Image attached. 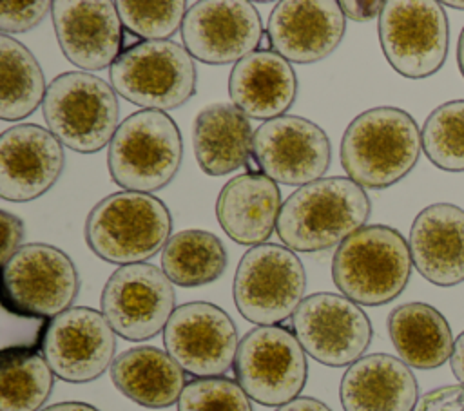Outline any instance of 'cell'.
Segmentation results:
<instances>
[{
	"mask_svg": "<svg viewBox=\"0 0 464 411\" xmlns=\"http://www.w3.org/2000/svg\"><path fill=\"white\" fill-rule=\"evenodd\" d=\"M370 212L372 203L361 185L348 176L323 177L288 196L276 232L294 252H321L366 226Z\"/></svg>",
	"mask_w": 464,
	"mask_h": 411,
	"instance_id": "cell-1",
	"label": "cell"
},
{
	"mask_svg": "<svg viewBox=\"0 0 464 411\" xmlns=\"http://www.w3.org/2000/svg\"><path fill=\"white\" fill-rule=\"evenodd\" d=\"M422 150L417 121L397 107H373L355 116L341 139V165L362 188L381 190L406 177Z\"/></svg>",
	"mask_w": 464,
	"mask_h": 411,
	"instance_id": "cell-2",
	"label": "cell"
},
{
	"mask_svg": "<svg viewBox=\"0 0 464 411\" xmlns=\"http://www.w3.org/2000/svg\"><path fill=\"white\" fill-rule=\"evenodd\" d=\"M411 264L410 244L399 230L366 225L337 246L332 279L355 304L381 306L402 293Z\"/></svg>",
	"mask_w": 464,
	"mask_h": 411,
	"instance_id": "cell-3",
	"label": "cell"
},
{
	"mask_svg": "<svg viewBox=\"0 0 464 411\" xmlns=\"http://www.w3.org/2000/svg\"><path fill=\"white\" fill-rule=\"evenodd\" d=\"M172 217L150 194L121 190L92 206L85 221V241L100 259L112 264L145 263L170 239Z\"/></svg>",
	"mask_w": 464,
	"mask_h": 411,
	"instance_id": "cell-4",
	"label": "cell"
},
{
	"mask_svg": "<svg viewBox=\"0 0 464 411\" xmlns=\"http://www.w3.org/2000/svg\"><path fill=\"white\" fill-rule=\"evenodd\" d=\"M183 158L181 132L161 110H138L125 118L107 150L112 181L129 192L150 194L167 186Z\"/></svg>",
	"mask_w": 464,
	"mask_h": 411,
	"instance_id": "cell-5",
	"label": "cell"
},
{
	"mask_svg": "<svg viewBox=\"0 0 464 411\" xmlns=\"http://www.w3.org/2000/svg\"><path fill=\"white\" fill-rule=\"evenodd\" d=\"M116 94L112 85L91 72H63L47 85L44 119L63 147L80 154L98 152L120 127Z\"/></svg>",
	"mask_w": 464,
	"mask_h": 411,
	"instance_id": "cell-6",
	"label": "cell"
},
{
	"mask_svg": "<svg viewBox=\"0 0 464 411\" xmlns=\"http://www.w3.org/2000/svg\"><path fill=\"white\" fill-rule=\"evenodd\" d=\"M112 89L147 110H172L196 92V65L172 40H143L127 49L109 69Z\"/></svg>",
	"mask_w": 464,
	"mask_h": 411,
	"instance_id": "cell-7",
	"label": "cell"
},
{
	"mask_svg": "<svg viewBox=\"0 0 464 411\" xmlns=\"http://www.w3.org/2000/svg\"><path fill=\"white\" fill-rule=\"evenodd\" d=\"M2 268V304L9 313L51 320L72 308L78 297V270L53 244H24Z\"/></svg>",
	"mask_w": 464,
	"mask_h": 411,
	"instance_id": "cell-8",
	"label": "cell"
},
{
	"mask_svg": "<svg viewBox=\"0 0 464 411\" xmlns=\"http://www.w3.org/2000/svg\"><path fill=\"white\" fill-rule=\"evenodd\" d=\"M306 273L294 250L265 243L250 248L234 275V302L248 322L279 326L304 299Z\"/></svg>",
	"mask_w": 464,
	"mask_h": 411,
	"instance_id": "cell-9",
	"label": "cell"
},
{
	"mask_svg": "<svg viewBox=\"0 0 464 411\" xmlns=\"http://www.w3.org/2000/svg\"><path fill=\"white\" fill-rule=\"evenodd\" d=\"M236 382L250 400L281 407L299 397L308 378L306 351L285 326H257L241 340L234 362Z\"/></svg>",
	"mask_w": 464,
	"mask_h": 411,
	"instance_id": "cell-10",
	"label": "cell"
},
{
	"mask_svg": "<svg viewBox=\"0 0 464 411\" xmlns=\"http://www.w3.org/2000/svg\"><path fill=\"white\" fill-rule=\"evenodd\" d=\"M379 42L388 63L404 78L435 74L446 62L450 25L442 4L390 0L379 16Z\"/></svg>",
	"mask_w": 464,
	"mask_h": 411,
	"instance_id": "cell-11",
	"label": "cell"
},
{
	"mask_svg": "<svg viewBox=\"0 0 464 411\" xmlns=\"http://www.w3.org/2000/svg\"><path fill=\"white\" fill-rule=\"evenodd\" d=\"M100 306L116 335L141 342L165 330L176 310V292L172 281L158 266L125 264L107 279Z\"/></svg>",
	"mask_w": 464,
	"mask_h": 411,
	"instance_id": "cell-12",
	"label": "cell"
},
{
	"mask_svg": "<svg viewBox=\"0 0 464 411\" xmlns=\"http://www.w3.org/2000/svg\"><path fill=\"white\" fill-rule=\"evenodd\" d=\"M292 331L314 360L352 366L372 342V322L359 304L344 295L321 292L303 299L292 315Z\"/></svg>",
	"mask_w": 464,
	"mask_h": 411,
	"instance_id": "cell-13",
	"label": "cell"
},
{
	"mask_svg": "<svg viewBox=\"0 0 464 411\" xmlns=\"http://www.w3.org/2000/svg\"><path fill=\"white\" fill-rule=\"evenodd\" d=\"M40 349L60 380L85 384L111 369L116 331L102 311L72 306L45 324Z\"/></svg>",
	"mask_w": 464,
	"mask_h": 411,
	"instance_id": "cell-14",
	"label": "cell"
},
{
	"mask_svg": "<svg viewBox=\"0 0 464 411\" xmlns=\"http://www.w3.org/2000/svg\"><path fill=\"white\" fill-rule=\"evenodd\" d=\"M167 353L196 378L223 377L234 368L239 340L230 315L212 302H187L163 330Z\"/></svg>",
	"mask_w": 464,
	"mask_h": 411,
	"instance_id": "cell-15",
	"label": "cell"
},
{
	"mask_svg": "<svg viewBox=\"0 0 464 411\" xmlns=\"http://www.w3.org/2000/svg\"><path fill=\"white\" fill-rule=\"evenodd\" d=\"M252 156L261 174L290 186H304L323 179L332 161L326 132L314 121L285 114L261 123L254 130Z\"/></svg>",
	"mask_w": 464,
	"mask_h": 411,
	"instance_id": "cell-16",
	"label": "cell"
},
{
	"mask_svg": "<svg viewBox=\"0 0 464 411\" xmlns=\"http://www.w3.org/2000/svg\"><path fill=\"white\" fill-rule=\"evenodd\" d=\"M265 34L257 9L245 0H201L181 25L187 53L208 65L239 62L259 49Z\"/></svg>",
	"mask_w": 464,
	"mask_h": 411,
	"instance_id": "cell-17",
	"label": "cell"
},
{
	"mask_svg": "<svg viewBox=\"0 0 464 411\" xmlns=\"http://www.w3.org/2000/svg\"><path fill=\"white\" fill-rule=\"evenodd\" d=\"M65 165L63 145L36 123H18L0 136V197L25 203L54 186Z\"/></svg>",
	"mask_w": 464,
	"mask_h": 411,
	"instance_id": "cell-18",
	"label": "cell"
},
{
	"mask_svg": "<svg viewBox=\"0 0 464 411\" xmlns=\"http://www.w3.org/2000/svg\"><path fill=\"white\" fill-rule=\"evenodd\" d=\"M53 25L63 56L76 67H112L123 53V24L116 4L107 0H56Z\"/></svg>",
	"mask_w": 464,
	"mask_h": 411,
	"instance_id": "cell-19",
	"label": "cell"
},
{
	"mask_svg": "<svg viewBox=\"0 0 464 411\" xmlns=\"http://www.w3.org/2000/svg\"><path fill=\"white\" fill-rule=\"evenodd\" d=\"M346 18L335 0H285L268 18L272 51L294 63H315L341 43Z\"/></svg>",
	"mask_w": 464,
	"mask_h": 411,
	"instance_id": "cell-20",
	"label": "cell"
},
{
	"mask_svg": "<svg viewBox=\"0 0 464 411\" xmlns=\"http://www.w3.org/2000/svg\"><path fill=\"white\" fill-rule=\"evenodd\" d=\"M415 270L435 286L464 282V210L451 203L422 208L410 228Z\"/></svg>",
	"mask_w": 464,
	"mask_h": 411,
	"instance_id": "cell-21",
	"label": "cell"
},
{
	"mask_svg": "<svg viewBox=\"0 0 464 411\" xmlns=\"http://www.w3.org/2000/svg\"><path fill=\"white\" fill-rule=\"evenodd\" d=\"M339 398L344 411H413L419 386L401 358L386 353L361 357L341 378Z\"/></svg>",
	"mask_w": 464,
	"mask_h": 411,
	"instance_id": "cell-22",
	"label": "cell"
},
{
	"mask_svg": "<svg viewBox=\"0 0 464 411\" xmlns=\"http://www.w3.org/2000/svg\"><path fill=\"white\" fill-rule=\"evenodd\" d=\"M228 94L246 118L274 119L285 116L297 94L295 71L276 51H254L234 63Z\"/></svg>",
	"mask_w": 464,
	"mask_h": 411,
	"instance_id": "cell-23",
	"label": "cell"
},
{
	"mask_svg": "<svg viewBox=\"0 0 464 411\" xmlns=\"http://www.w3.org/2000/svg\"><path fill=\"white\" fill-rule=\"evenodd\" d=\"M277 183L265 174H241L227 181L216 201L223 232L245 246H259L277 228L281 214Z\"/></svg>",
	"mask_w": 464,
	"mask_h": 411,
	"instance_id": "cell-24",
	"label": "cell"
},
{
	"mask_svg": "<svg viewBox=\"0 0 464 411\" xmlns=\"http://www.w3.org/2000/svg\"><path fill=\"white\" fill-rule=\"evenodd\" d=\"M111 380L127 398L150 409L172 406L187 386L181 366L154 346H136L120 353L111 366Z\"/></svg>",
	"mask_w": 464,
	"mask_h": 411,
	"instance_id": "cell-25",
	"label": "cell"
},
{
	"mask_svg": "<svg viewBox=\"0 0 464 411\" xmlns=\"http://www.w3.org/2000/svg\"><path fill=\"white\" fill-rule=\"evenodd\" d=\"M252 141L248 118L232 103L208 105L194 119V154L208 176H225L245 167L252 156Z\"/></svg>",
	"mask_w": 464,
	"mask_h": 411,
	"instance_id": "cell-26",
	"label": "cell"
},
{
	"mask_svg": "<svg viewBox=\"0 0 464 411\" xmlns=\"http://www.w3.org/2000/svg\"><path fill=\"white\" fill-rule=\"evenodd\" d=\"M390 339L404 364L435 369L451 358L453 335L444 315L426 302H406L388 317Z\"/></svg>",
	"mask_w": 464,
	"mask_h": 411,
	"instance_id": "cell-27",
	"label": "cell"
},
{
	"mask_svg": "<svg viewBox=\"0 0 464 411\" xmlns=\"http://www.w3.org/2000/svg\"><path fill=\"white\" fill-rule=\"evenodd\" d=\"M227 268V250L218 235L199 228L174 234L161 252V270L183 288L218 281Z\"/></svg>",
	"mask_w": 464,
	"mask_h": 411,
	"instance_id": "cell-28",
	"label": "cell"
},
{
	"mask_svg": "<svg viewBox=\"0 0 464 411\" xmlns=\"http://www.w3.org/2000/svg\"><path fill=\"white\" fill-rule=\"evenodd\" d=\"M45 76L34 54L16 38L0 36V118L24 119L45 98Z\"/></svg>",
	"mask_w": 464,
	"mask_h": 411,
	"instance_id": "cell-29",
	"label": "cell"
},
{
	"mask_svg": "<svg viewBox=\"0 0 464 411\" xmlns=\"http://www.w3.org/2000/svg\"><path fill=\"white\" fill-rule=\"evenodd\" d=\"M54 384V373L31 346H11L0 353V411H40Z\"/></svg>",
	"mask_w": 464,
	"mask_h": 411,
	"instance_id": "cell-30",
	"label": "cell"
},
{
	"mask_svg": "<svg viewBox=\"0 0 464 411\" xmlns=\"http://www.w3.org/2000/svg\"><path fill=\"white\" fill-rule=\"evenodd\" d=\"M420 139L426 158L437 168L464 172V100H453L431 110Z\"/></svg>",
	"mask_w": 464,
	"mask_h": 411,
	"instance_id": "cell-31",
	"label": "cell"
},
{
	"mask_svg": "<svg viewBox=\"0 0 464 411\" xmlns=\"http://www.w3.org/2000/svg\"><path fill=\"white\" fill-rule=\"evenodd\" d=\"M118 14L127 31L145 40H167L181 31L187 16V2H116Z\"/></svg>",
	"mask_w": 464,
	"mask_h": 411,
	"instance_id": "cell-32",
	"label": "cell"
},
{
	"mask_svg": "<svg viewBox=\"0 0 464 411\" xmlns=\"http://www.w3.org/2000/svg\"><path fill=\"white\" fill-rule=\"evenodd\" d=\"M178 411H254L241 386L225 377L194 378L187 382Z\"/></svg>",
	"mask_w": 464,
	"mask_h": 411,
	"instance_id": "cell-33",
	"label": "cell"
},
{
	"mask_svg": "<svg viewBox=\"0 0 464 411\" xmlns=\"http://www.w3.org/2000/svg\"><path fill=\"white\" fill-rule=\"evenodd\" d=\"M53 11V2H0V31L2 34H18L36 27Z\"/></svg>",
	"mask_w": 464,
	"mask_h": 411,
	"instance_id": "cell-34",
	"label": "cell"
},
{
	"mask_svg": "<svg viewBox=\"0 0 464 411\" xmlns=\"http://www.w3.org/2000/svg\"><path fill=\"white\" fill-rule=\"evenodd\" d=\"M413 411H464V384H450L424 393Z\"/></svg>",
	"mask_w": 464,
	"mask_h": 411,
	"instance_id": "cell-35",
	"label": "cell"
},
{
	"mask_svg": "<svg viewBox=\"0 0 464 411\" xmlns=\"http://www.w3.org/2000/svg\"><path fill=\"white\" fill-rule=\"evenodd\" d=\"M0 226H2V248L0 261L2 266L24 246V223L7 210H0Z\"/></svg>",
	"mask_w": 464,
	"mask_h": 411,
	"instance_id": "cell-36",
	"label": "cell"
},
{
	"mask_svg": "<svg viewBox=\"0 0 464 411\" xmlns=\"http://www.w3.org/2000/svg\"><path fill=\"white\" fill-rule=\"evenodd\" d=\"M341 11L344 18H350L353 22H370L377 16H381L384 2H353V0H344L339 2Z\"/></svg>",
	"mask_w": 464,
	"mask_h": 411,
	"instance_id": "cell-37",
	"label": "cell"
},
{
	"mask_svg": "<svg viewBox=\"0 0 464 411\" xmlns=\"http://www.w3.org/2000/svg\"><path fill=\"white\" fill-rule=\"evenodd\" d=\"M276 411H332L324 402L312 397H297L295 400L277 407Z\"/></svg>",
	"mask_w": 464,
	"mask_h": 411,
	"instance_id": "cell-38",
	"label": "cell"
},
{
	"mask_svg": "<svg viewBox=\"0 0 464 411\" xmlns=\"http://www.w3.org/2000/svg\"><path fill=\"white\" fill-rule=\"evenodd\" d=\"M450 366H451V371L457 377V380H460V384H464V331L455 340Z\"/></svg>",
	"mask_w": 464,
	"mask_h": 411,
	"instance_id": "cell-39",
	"label": "cell"
},
{
	"mask_svg": "<svg viewBox=\"0 0 464 411\" xmlns=\"http://www.w3.org/2000/svg\"><path fill=\"white\" fill-rule=\"evenodd\" d=\"M42 411H100V409L85 402H58L49 407H44Z\"/></svg>",
	"mask_w": 464,
	"mask_h": 411,
	"instance_id": "cell-40",
	"label": "cell"
},
{
	"mask_svg": "<svg viewBox=\"0 0 464 411\" xmlns=\"http://www.w3.org/2000/svg\"><path fill=\"white\" fill-rule=\"evenodd\" d=\"M457 63H459L460 74L464 76V27H462L459 42H457Z\"/></svg>",
	"mask_w": 464,
	"mask_h": 411,
	"instance_id": "cell-41",
	"label": "cell"
},
{
	"mask_svg": "<svg viewBox=\"0 0 464 411\" xmlns=\"http://www.w3.org/2000/svg\"><path fill=\"white\" fill-rule=\"evenodd\" d=\"M245 167H246V174H261V167H259V163H257V159L254 156L248 158Z\"/></svg>",
	"mask_w": 464,
	"mask_h": 411,
	"instance_id": "cell-42",
	"label": "cell"
},
{
	"mask_svg": "<svg viewBox=\"0 0 464 411\" xmlns=\"http://www.w3.org/2000/svg\"><path fill=\"white\" fill-rule=\"evenodd\" d=\"M442 5H450V7L464 11V2L462 0H446V2H442Z\"/></svg>",
	"mask_w": 464,
	"mask_h": 411,
	"instance_id": "cell-43",
	"label": "cell"
}]
</instances>
